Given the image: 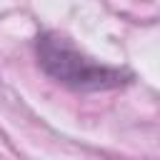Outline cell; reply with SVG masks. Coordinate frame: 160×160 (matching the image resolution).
Masks as SVG:
<instances>
[{
  "instance_id": "1",
  "label": "cell",
  "mask_w": 160,
  "mask_h": 160,
  "mask_svg": "<svg viewBox=\"0 0 160 160\" xmlns=\"http://www.w3.org/2000/svg\"><path fill=\"white\" fill-rule=\"evenodd\" d=\"M35 55L45 75L58 80L60 85H68L72 90L92 92V90H110L120 88L130 80L128 70L102 65L85 52H80L65 35L60 32H40L35 40Z\"/></svg>"
}]
</instances>
